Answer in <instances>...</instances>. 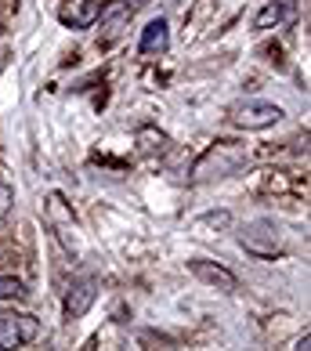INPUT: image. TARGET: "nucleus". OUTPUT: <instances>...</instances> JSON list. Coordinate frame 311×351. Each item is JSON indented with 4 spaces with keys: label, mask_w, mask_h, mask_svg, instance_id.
Masks as SVG:
<instances>
[{
    "label": "nucleus",
    "mask_w": 311,
    "mask_h": 351,
    "mask_svg": "<svg viewBox=\"0 0 311 351\" xmlns=\"http://www.w3.org/2000/svg\"><path fill=\"white\" fill-rule=\"evenodd\" d=\"M206 225H214V228H228L232 225V214L228 210H210V214H199L196 221H192V228H206Z\"/></svg>",
    "instance_id": "10"
},
{
    "label": "nucleus",
    "mask_w": 311,
    "mask_h": 351,
    "mask_svg": "<svg viewBox=\"0 0 311 351\" xmlns=\"http://www.w3.org/2000/svg\"><path fill=\"white\" fill-rule=\"evenodd\" d=\"M188 271L196 276L199 282L206 286H214V290H221V293H232L239 286V279L232 276V271L225 265H217V261H206V257H188Z\"/></svg>",
    "instance_id": "4"
},
{
    "label": "nucleus",
    "mask_w": 311,
    "mask_h": 351,
    "mask_svg": "<svg viewBox=\"0 0 311 351\" xmlns=\"http://www.w3.org/2000/svg\"><path fill=\"white\" fill-rule=\"evenodd\" d=\"M40 337V319L29 311H0V351H18Z\"/></svg>",
    "instance_id": "1"
},
{
    "label": "nucleus",
    "mask_w": 311,
    "mask_h": 351,
    "mask_svg": "<svg viewBox=\"0 0 311 351\" xmlns=\"http://www.w3.org/2000/svg\"><path fill=\"white\" fill-rule=\"evenodd\" d=\"M95 297H98V282H95V279H80V282L69 290V297H66V319L87 315V308L95 304Z\"/></svg>",
    "instance_id": "6"
},
{
    "label": "nucleus",
    "mask_w": 311,
    "mask_h": 351,
    "mask_svg": "<svg viewBox=\"0 0 311 351\" xmlns=\"http://www.w3.org/2000/svg\"><path fill=\"white\" fill-rule=\"evenodd\" d=\"M282 106H275V101H264V98H246L236 106V112H232V120H236L239 127H246V131H264V127H275L282 120Z\"/></svg>",
    "instance_id": "2"
},
{
    "label": "nucleus",
    "mask_w": 311,
    "mask_h": 351,
    "mask_svg": "<svg viewBox=\"0 0 311 351\" xmlns=\"http://www.w3.org/2000/svg\"><path fill=\"white\" fill-rule=\"evenodd\" d=\"M25 297V282L15 276H0V301H18Z\"/></svg>",
    "instance_id": "9"
},
{
    "label": "nucleus",
    "mask_w": 311,
    "mask_h": 351,
    "mask_svg": "<svg viewBox=\"0 0 311 351\" xmlns=\"http://www.w3.org/2000/svg\"><path fill=\"white\" fill-rule=\"evenodd\" d=\"M308 341H311V337L304 333V337H301V341H297V348H293V351H308Z\"/></svg>",
    "instance_id": "11"
},
{
    "label": "nucleus",
    "mask_w": 311,
    "mask_h": 351,
    "mask_svg": "<svg viewBox=\"0 0 311 351\" xmlns=\"http://www.w3.org/2000/svg\"><path fill=\"white\" fill-rule=\"evenodd\" d=\"M84 351H95V344H87V348H84Z\"/></svg>",
    "instance_id": "12"
},
{
    "label": "nucleus",
    "mask_w": 311,
    "mask_h": 351,
    "mask_svg": "<svg viewBox=\"0 0 311 351\" xmlns=\"http://www.w3.org/2000/svg\"><path fill=\"white\" fill-rule=\"evenodd\" d=\"M127 15H131V8H127V4H112L109 11H101V33H105V36H116Z\"/></svg>",
    "instance_id": "8"
},
{
    "label": "nucleus",
    "mask_w": 311,
    "mask_h": 351,
    "mask_svg": "<svg viewBox=\"0 0 311 351\" xmlns=\"http://www.w3.org/2000/svg\"><path fill=\"white\" fill-rule=\"evenodd\" d=\"M293 15V0H264L261 11L253 15V29H275Z\"/></svg>",
    "instance_id": "7"
},
{
    "label": "nucleus",
    "mask_w": 311,
    "mask_h": 351,
    "mask_svg": "<svg viewBox=\"0 0 311 351\" xmlns=\"http://www.w3.org/2000/svg\"><path fill=\"white\" fill-rule=\"evenodd\" d=\"M239 246L246 254H253V257H264V261H271V257L282 254V243H279V236H275L271 225H253L250 232H242Z\"/></svg>",
    "instance_id": "3"
},
{
    "label": "nucleus",
    "mask_w": 311,
    "mask_h": 351,
    "mask_svg": "<svg viewBox=\"0 0 311 351\" xmlns=\"http://www.w3.org/2000/svg\"><path fill=\"white\" fill-rule=\"evenodd\" d=\"M171 47V25L166 19H149V25L141 29V40H138V51L141 55H163V51Z\"/></svg>",
    "instance_id": "5"
}]
</instances>
